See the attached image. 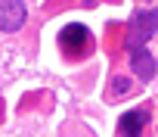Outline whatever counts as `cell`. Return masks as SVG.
Wrapping results in <instances>:
<instances>
[{
  "label": "cell",
  "mask_w": 158,
  "mask_h": 137,
  "mask_svg": "<svg viewBox=\"0 0 158 137\" xmlns=\"http://www.w3.org/2000/svg\"><path fill=\"white\" fill-rule=\"evenodd\" d=\"M28 19V7H25V0H0V31H19Z\"/></svg>",
  "instance_id": "7a4b0ae2"
},
{
  "label": "cell",
  "mask_w": 158,
  "mask_h": 137,
  "mask_svg": "<svg viewBox=\"0 0 158 137\" xmlns=\"http://www.w3.org/2000/svg\"><path fill=\"white\" fill-rule=\"evenodd\" d=\"M59 47L68 53V56H74V53H81V50H87L90 47V31H87V25H65L62 31H59Z\"/></svg>",
  "instance_id": "3957f363"
},
{
  "label": "cell",
  "mask_w": 158,
  "mask_h": 137,
  "mask_svg": "<svg viewBox=\"0 0 158 137\" xmlns=\"http://www.w3.org/2000/svg\"><path fill=\"white\" fill-rule=\"evenodd\" d=\"M155 7L152 10H139L130 16V25H127V50H136V47H146L152 38H155Z\"/></svg>",
  "instance_id": "6da1fadb"
},
{
  "label": "cell",
  "mask_w": 158,
  "mask_h": 137,
  "mask_svg": "<svg viewBox=\"0 0 158 137\" xmlns=\"http://www.w3.org/2000/svg\"><path fill=\"white\" fill-rule=\"evenodd\" d=\"M146 125H149V112H146V109H130V112L121 115L118 134H121V137H139V134L146 131Z\"/></svg>",
  "instance_id": "277c9868"
},
{
  "label": "cell",
  "mask_w": 158,
  "mask_h": 137,
  "mask_svg": "<svg viewBox=\"0 0 158 137\" xmlns=\"http://www.w3.org/2000/svg\"><path fill=\"white\" fill-rule=\"evenodd\" d=\"M127 87H130V84H127L124 78H118V81H115V91H127Z\"/></svg>",
  "instance_id": "8992f818"
},
{
  "label": "cell",
  "mask_w": 158,
  "mask_h": 137,
  "mask_svg": "<svg viewBox=\"0 0 158 137\" xmlns=\"http://www.w3.org/2000/svg\"><path fill=\"white\" fill-rule=\"evenodd\" d=\"M130 68H133V75H139L143 81H152L155 78V56L146 47H136V50H130Z\"/></svg>",
  "instance_id": "5b68a950"
}]
</instances>
